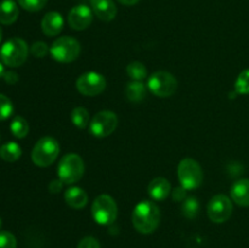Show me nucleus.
Wrapping results in <instances>:
<instances>
[{
  "instance_id": "nucleus-1",
  "label": "nucleus",
  "mask_w": 249,
  "mask_h": 248,
  "mask_svg": "<svg viewBox=\"0 0 249 248\" xmlns=\"http://www.w3.org/2000/svg\"><path fill=\"white\" fill-rule=\"evenodd\" d=\"M131 221L136 230L143 235L152 233L160 223V211L157 204L151 201H141L136 204L131 215Z\"/></svg>"
},
{
  "instance_id": "nucleus-2",
  "label": "nucleus",
  "mask_w": 249,
  "mask_h": 248,
  "mask_svg": "<svg viewBox=\"0 0 249 248\" xmlns=\"http://www.w3.org/2000/svg\"><path fill=\"white\" fill-rule=\"evenodd\" d=\"M85 165L82 157L77 153H68L61 158L57 167L58 179L63 184L72 185L78 182L84 175Z\"/></svg>"
},
{
  "instance_id": "nucleus-3",
  "label": "nucleus",
  "mask_w": 249,
  "mask_h": 248,
  "mask_svg": "<svg viewBox=\"0 0 249 248\" xmlns=\"http://www.w3.org/2000/svg\"><path fill=\"white\" fill-rule=\"evenodd\" d=\"M60 153V145L57 140L51 136H44L34 145L32 150V160L40 168H46L53 164Z\"/></svg>"
},
{
  "instance_id": "nucleus-4",
  "label": "nucleus",
  "mask_w": 249,
  "mask_h": 248,
  "mask_svg": "<svg viewBox=\"0 0 249 248\" xmlns=\"http://www.w3.org/2000/svg\"><path fill=\"white\" fill-rule=\"evenodd\" d=\"M0 57L9 67H19L28 57V46L21 38L9 39L0 49Z\"/></svg>"
},
{
  "instance_id": "nucleus-5",
  "label": "nucleus",
  "mask_w": 249,
  "mask_h": 248,
  "mask_svg": "<svg viewBox=\"0 0 249 248\" xmlns=\"http://www.w3.org/2000/svg\"><path fill=\"white\" fill-rule=\"evenodd\" d=\"M80 44L72 36H61L56 39L50 48V55L55 61L70 63L77 60L80 55Z\"/></svg>"
},
{
  "instance_id": "nucleus-6",
  "label": "nucleus",
  "mask_w": 249,
  "mask_h": 248,
  "mask_svg": "<svg viewBox=\"0 0 249 248\" xmlns=\"http://www.w3.org/2000/svg\"><path fill=\"white\" fill-rule=\"evenodd\" d=\"M91 214L94 220L100 225H111L118 215V207L109 195H100L92 203Z\"/></svg>"
},
{
  "instance_id": "nucleus-7",
  "label": "nucleus",
  "mask_w": 249,
  "mask_h": 248,
  "mask_svg": "<svg viewBox=\"0 0 249 248\" xmlns=\"http://www.w3.org/2000/svg\"><path fill=\"white\" fill-rule=\"evenodd\" d=\"M178 177L184 189L195 190L203 181V170L196 159L185 158L178 165Z\"/></svg>"
},
{
  "instance_id": "nucleus-8",
  "label": "nucleus",
  "mask_w": 249,
  "mask_h": 248,
  "mask_svg": "<svg viewBox=\"0 0 249 248\" xmlns=\"http://www.w3.org/2000/svg\"><path fill=\"white\" fill-rule=\"evenodd\" d=\"M148 89L158 97H169L177 91L178 82L172 73L158 71L148 78Z\"/></svg>"
},
{
  "instance_id": "nucleus-9",
  "label": "nucleus",
  "mask_w": 249,
  "mask_h": 248,
  "mask_svg": "<svg viewBox=\"0 0 249 248\" xmlns=\"http://www.w3.org/2000/svg\"><path fill=\"white\" fill-rule=\"evenodd\" d=\"M118 126V117L112 111H101L95 114L89 124L90 133L96 138L109 136Z\"/></svg>"
},
{
  "instance_id": "nucleus-10",
  "label": "nucleus",
  "mask_w": 249,
  "mask_h": 248,
  "mask_svg": "<svg viewBox=\"0 0 249 248\" xmlns=\"http://www.w3.org/2000/svg\"><path fill=\"white\" fill-rule=\"evenodd\" d=\"M107 82L101 73L87 72L79 75L75 82L77 90L84 96H97L106 89Z\"/></svg>"
},
{
  "instance_id": "nucleus-11",
  "label": "nucleus",
  "mask_w": 249,
  "mask_h": 248,
  "mask_svg": "<svg viewBox=\"0 0 249 248\" xmlns=\"http://www.w3.org/2000/svg\"><path fill=\"white\" fill-rule=\"evenodd\" d=\"M233 206L232 201L226 195H215L213 198L209 201L208 207H207V213H208L209 219L213 223L221 224L225 223L232 215Z\"/></svg>"
},
{
  "instance_id": "nucleus-12",
  "label": "nucleus",
  "mask_w": 249,
  "mask_h": 248,
  "mask_svg": "<svg viewBox=\"0 0 249 248\" xmlns=\"http://www.w3.org/2000/svg\"><path fill=\"white\" fill-rule=\"evenodd\" d=\"M92 22V10L87 5H77L68 14V24L74 31H84Z\"/></svg>"
},
{
  "instance_id": "nucleus-13",
  "label": "nucleus",
  "mask_w": 249,
  "mask_h": 248,
  "mask_svg": "<svg viewBox=\"0 0 249 248\" xmlns=\"http://www.w3.org/2000/svg\"><path fill=\"white\" fill-rule=\"evenodd\" d=\"M90 2L92 12L101 21L109 22L116 17L117 6L113 0H90Z\"/></svg>"
},
{
  "instance_id": "nucleus-14",
  "label": "nucleus",
  "mask_w": 249,
  "mask_h": 248,
  "mask_svg": "<svg viewBox=\"0 0 249 248\" xmlns=\"http://www.w3.org/2000/svg\"><path fill=\"white\" fill-rule=\"evenodd\" d=\"M63 28V17L60 12L50 11L41 19V29L48 36H56Z\"/></svg>"
},
{
  "instance_id": "nucleus-15",
  "label": "nucleus",
  "mask_w": 249,
  "mask_h": 248,
  "mask_svg": "<svg viewBox=\"0 0 249 248\" xmlns=\"http://www.w3.org/2000/svg\"><path fill=\"white\" fill-rule=\"evenodd\" d=\"M147 191L152 199L163 201L172 192V185H170L169 180H167L165 177H156L148 184Z\"/></svg>"
},
{
  "instance_id": "nucleus-16",
  "label": "nucleus",
  "mask_w": 249,
  "mask_h": 248,
  "mask_svg": "<svg viewBox=\"0 0 249 248\" xmlns=\"http://www.w3.org/2000/svg\"><path fill=\"white\" fill-rule=\"evenodd\" d=\"M230 195L236 204L241 207H249V179L237 180L231 186Z\"/></svg>"
},
{
  "instance_id": "nucleus-17",
  "label": "nucleus",
  "mask_w": 249,
  "mask_h": 248,
  "mask_svg": "<svg viewBox=\"0 0 249 248\" xmlns=\"http://www.w3.org/2000/svg\"><path fill=\"white\" fill-rule=\"evenodd\" d=\"M65 201L71 208L82 209L87 206L88 195L82 187L73 186L65 192Z\"/></svg>"
},
{
  "instance_id": "nucleus-18",
  "label": "nucleus",
  "mask_w": 249,
  "mask_h": 248,
  "mask_svg": "<svg viewBox=\"0 0 249 248\" xmlns=\"http://www.w3.org/2000/svg\"><path fill=\"white\" fill-rule=\"evenodd\" d=\"M18 6L12 0H4L0 2V23L12 24L18 18Z\"/></svg>"
},
{
  "instance_id": "nucleus-19",
  "label": "nucleus",
  "mask_w": 249,
  "mask_h": 248,
  "mask_svg": "<svg viewBox=\"0 0 249 248\" xmlns=\"http://www.w3.org/2000/svg\"><path fill=\"white\" fill-rule=\"evenodd\" d=\"M146 90L145 84L142 82H138V80H131L125 89L126 99L131 102H141L146 97Z\"/></svg>"
},
{
  "instance_id": "nucleus-20",
  "label": "nucleus",
  "mask_w": 249,
  "mask_h": 248,
  "mask_svg": "<svg viewBox=\"0 0 249 248\" xmlns=\"http://www.w3.org/2000/svg\"><path fill=\"white\" fill-rule=\"evenodd\" d=\"M21 147H19L18 143L14 142V141L4 143V145L0 147V157H1V159H4L5 162H16V160L21 157Z\"/></svg>"
},
{
  "instance_id": "nucleus-21",
  "label": "nucleus",
  "mask_w": 249,
  "mask_h": 248,
  "mask_svg": "<svg viewBox=\"0 0 249 248\" xmlns=\"http://www.w3.org/2000/svg\"><path fill=\"white\" fill-rule=\"evenodd\" d=\"M126 74L129 75L131 80L142 82L147 77V70L143 66V63L139 62V61H134V62H130L126 66Z\"/></svg>"
},
{
  "instance_id": "nucleus-22",
  "label": "nucleus",
  "mask_w": 249,
  "mask_h": 248,
  "mask_svg": "<svg viewBox=\"0 0 249 248\" xmlns=\"http://www.w3.org/2000/svg\"><path fill=\"white\" fill-rule=\"evenodd\" d=\"M10 129H11V133L15 138L23 139V138H26L27 134H28V131H29L28 122H27L23 117L17 116V117H15L14 121L11 122Z\"/></svg>"
},
{
  "instance_id": "nucleus-23",
  "label": "nucleus",
  "mask_w": 249,
  "mask_h": 248,
  "mask_svg": "<svg viewBox=\"0 0 249 248\" xmlns=\"http://www.w3.org/2000/svg\"><path fill=\"white\" fill-rule=\"evenodd\" d=\"M71 119H72V123L79 129H85L90 124L89 112L84 107H75L71 113Z\"/></svg>"
},
{
  "instance_id": "nucleus-24",
  "label": "nucleus",
  "mask_w": 249,
  "mask_h": 248,
  "mask_svg": "<svg viewBox=\"0 0 249 248\" xmlns=\"http://www.w3.org/2000/svg\"><path fill=\"white\" fill-rule=\"evenodd\" d=\"M182 215L187 219H195L198 215L199 202L196 197H187L181 204Z\"/></svg>"
},
{
  "instance_id": "nucleus-25",
  "label": "nucleus",
  "mask_w": 249,
  "mask_h": 248,
  "mask_svg": "<svg viewBox=\"0 0 249 248\" xmlns=\"http://www.w3.org/2000/svg\"><path fill=\"white\" fill-rule=\"evenodd\" d=\"M235 92L238 95L249 94V68L238 74L235 83Z\"/></svg>"
},
{
  "instance_id": "nucleus-26",
  "label": "nucleus",
  "mask_w": 249,
  "mask_h": 248,
  "mask_svg": "<svg viewBox=\"0 0 249 248\" xmlns=\"http://www.w3.org/2000/svg\"><path fill=\"white\" fill-rule=\"evenodd\" d=\"M19 6L29 12H36L44 9L48 0H17Z\"/></svg>"
},
{
  "instance_id": "nucleus-27",
  "label": "nucleus",
  "mask_w": 249,
  "mask_h": 248,
  "mask_svg": "<svg viewBox=\"0 0 249 248\" xmlns=\"http://www.w3.org/2000/svg\"><path fill=\"white\" fill-rule=\"evenodd\" d=\"M12 112H14V105H12L11 100L5 95L0 94V121L9 118Z\"/></svg>"
},
{
  "instance_id": "nucleus-28",
  "label": "nucleus",
  "mask_w": 249,
  "mask_h": 248,
  "mask_svg": "<svg viewBox=\"0 0 249 248\" xmlns=\"http://www.w3.org/2000/svg\"><path fill=\"white\" fill-rule=\"evenodd\" d=\"M17 241L16 237L9 231H1L0 232V248H16Z\"/></svg>"
},
{
  "instance_id": "nucleus-29",
  "label": "nucleus",
  "mask_w": 249,
  "mask_h": 248,
  "mask_svg": "<svg viewBox=\"0 0 249 248\" xmlns=\"http://www.w3.org/2000/svg\"><path fill=\"white\" fill-rule=\"evenodd\" d=\"M31 53L32 55L36 56V57L43 58L48 55V53H50V49L48 48V45H46L44 41H36V43L32 45Z\"/></svg>"
},
{
  "instance_id": "nucleus-30",
  "label": "nucleus",
  "mask_w": 249,
  "mask_h": 248,
  "mask_svg": "<svg viewBox=\"0 0 249 248\" xmlns=\"http://www.w3.org/2000/svg\"><path fill=\"white\" fill-rule=\"evenodd\" d=\"M77 248H101L100 242L95 237L91 236H87V237L82 238L78 243Z\"/></svg>"
},
{
  "instance_id": "nucleus-31",
  "label": "nucleus",
  "mask_w": 249,
  "mask_h": 248,
  "mask_svg": "<svg viewBox=\"0 0 249 248\" xmlns=\"http://www.w3.org/2000/svg\"><path fill=\"white\" fill-rule=\"evenodd\" d=\"M186 191H187V190L184 189V187H182V186L175 187L174 191L172 192L173 199H174V201H177V202H184L185 199L187 198V197H186Z\"/></svg>"
},
{
  "instance_id": "nucleus-32",
  "label": "nucleus",
  "mask_w": 249,
  "mask_h": 248,
  "mask_svg": "<svg viewBox=\"0 0 249 248\" xmlns=\"http://www.w3.org/2000/svg\"><path fill=\"white\" fill-rule=\"evenodd\" d=\"M63 189V182L60 179H55L49 184V191L51 194H58V192L62 191Z\"/></svg>"
},
{
  "instance_id": "nucleus-33",
  "label": "nucleus",
  "mask_w": 249,
  "mask_h": 248,
  "mask_svg": "<svg viewBox=\"0 0 249 248\" xmlns=\"http://www.w3.org/2000/svg\"><path fill=\"white\" fill-rule=\"evenodd\" d=\"M4 79L7 84L14 85L18 82V75H17V73L12 72V71H9V72L4 73Z\"/></svg>"
},
{
  "instance_id": "nucleus-34",
  "label": "nucleus",
  "mask_w": 249,
  "mask_h": 248,
  "mask_svg": "<svg viewBox=\"0 0 249 248\" xmlns=\"http://www.w3.org/2000/svg\"><path fill=\"white\" fill-rule=\"evenodd\" d=\"M117 1L121 2V4H123V5H126V6H131V5L138 4L140 0H117Z\"/></svg>"
},
{
  "instance_id": "nucleus-35",
  "label": "nucleus",
  "mask_w": 249,
  "mask_h": 248,
  "mask_svg": "<svg viewBox=\"0 0 249 248\" xmlns=\"http://www.w3.org/2000/svg\"><path fill=\"white\" fill-rule=\"evenodd\" d=\"M4 73H5V71H4V66H2V63L0 62V78L4 77Z\"/></svg>"
},
{
  "instance_id": "nucleus-36",
  "label": "nucleus",
  "mask_w": 249,
  "mask_h": 248,
  "mask_svg": "<svg viewBox=\"0 0 249 248\" xmlns=\"http://www.w3.org/2000/svg\"><path fill=\"white\" fill-rule=\"evenodd\" d=\"M1 38H2V31H1V27H0V41H1Z\"/></svg>"
},
{
  "instance_id": "nucleus-37",
  "label": "nucleus",
  "mask_w": 249,
  "mask_h": 248,
  "mask_svg": "<svg viewBox=\"0 0 249 248\" xmlns=\"http://www.w3.org/2000/svg\"><path fill=\"white\" fill-rule=\"evenodd\" d=\"M0 226H1V219H0Z\"/></svg>"
}]
</instances>
